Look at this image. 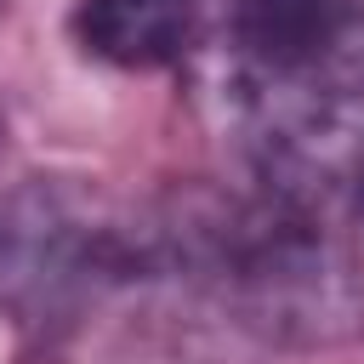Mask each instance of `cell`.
<instances>
[{"label":"cell","instance_id":"4","mask_svg":"<svg viewBox=\"0 0 364 364\" xmlns=\"http://www.w3.org/2000/svg\"><path fill=\"white\" fill-rule=\"evenodd\" d=\"M74 34L97 63L148 74L171 68L199 40V0H85Z\"/></svg>","mask_w":364,"mask_h":364},{"label":"cell","instance_id":"2","mask_svg":"<svg viewBox=\"0 0 364 364\" xmlns=\"http://www.w3.org/2000/svg\"><path fill=\"white\" fill-rule=\"evenodd\" d=\"M136 267H148V233L102 216L80 188L23 182L0 199V307L11 318H68Z\"/></svg>","mask_w":364,"mask_h":364},{"label":"cell","instance_id":"1","mask_svg":"<svg viewBox=\"0 0 364 364\" xmlns=\"http://www.w3.org/2000/svg\"><path fill=\"white\" fill-rule=\"evenodd\" d=\"M148 267H182L267 341H341L364 324V284L318 205L193 199L148 222Z\"/></svg>","mask_w":364,"mask_h":364},{"label":"cell","instance_id":"3","mask_svg":"<svg viewBox=\"0 0 364 364\" xmlns=\"http://www.w3.org/2000/svg\"><path fill=\"white\" fill-rule=\"evenodd\" d=\"M250 85H364V0H228Z\"/></svg>","mask_w":364,"mask_h":364},{"label":"cell","instance_id":"5","mask_svg":"<svg viewBox=\"0 0 364 364\" xmlns=\"http://www.w3.org/2000/svg\"><path fill=\"white\" fill-rule=\"evenodd\" d=\"M358 210H364V193H358Z\"/></svg>","mask_w":364,"mask_h":364}]
</instances>
